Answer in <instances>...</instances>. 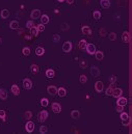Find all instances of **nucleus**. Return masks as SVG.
Masks as SVG:
<instances>
[{"instance_id":"1a4fd4ad","label":"nucleus","mask_w":132,"mask_h":134,"mask_svg":"<svg viewBox=\"0 0 132 134\" xmlns=\"http://www.w3.org/2000/svg\"><path fill=\"white\" fill-rule=\"evenodd\" d=\"M91 74L94 76V77H99L100 76V70L98 67H96V65H93V67L91 68Z\"/></svg>"},{"instance_id":"cd10ccee","label":"nucleus","mask_w":132,"mask_h":134,"mask_svg":"<svg viewBox=\"0 0 132 134\" xmlns=\"http://www.w3.org/2000/svg\"><path fill=\"white\" fill-rule=\"evenodd\" d=\"M7 98V91L6 89H2L1 94H0V99L2 100V101H4V100H6Z\"/></svg>"},{"instance_id":"a18cd8bd","label":"nucleus","mask_w":132,"mask_h":134,"mask_svg":"<svg viewBox=\"0 0 132 134\" xmlns=\"http://www.w3.org/2000/svg\"><path fill=\"white\" fill-rule=\"evenodd\" d=\"M123 107H124V106H121V105H117V111H118V112H122L123 109H124Z\"/></svg>"},{"instance_id":"39448f33","label":"nucleus","mask_w":132,"mask_h":134,"mask_svg":"<svg viewBox=\"0 0 132 134\" xmlns=\"http://www.w3.org/2000/svg\"><path fill=\"white\" fill-rule=\"evenodd\" d=\"M85 50L88 51V54L93 55V54H95V52H96V47H95L94 44H88L85 47Z\"/></svg>"},{"instance_id":"4468645a","label":"nucleus","mask_w":132,"mask_h":134,"mask_svg":"<svg viewBox=\"0 0 132 134\" xmlns=\"http://www.w3.org/2000/svg\"><path fill=\"white\" fill-rule=\"evenodd\" d=\"M122 41L124 43H128L130 41V35H129V32L128 31H124L123 35H122Z\"/></svg>"},{"instance_id":"72a5a7b5","label":"nucleus","mask_w":132,"mask_h":134,"mask_svg":"<svg viewBox=\"0 0 132 134\" xmlns=\"http://www.w3.org/2000/svg\"><path fill=\"white\" fill-rule=\"evenodd\" d=\"M30 33H31V35H33V36H38L39 31H38V29H36V27L30 28Z\"/></svg>"},{"instance_id":"3c124183","label":"nucleus","mask_w":132,"mask_h":134,"mask_svg":"<svg viewBox=\"0 0 132 134\" xmlns=\"http://www.w3.org/2000/svg\"><path fill=\"white\" fill-rule=\"evenodd\" d=\"M1 91H2V89H1V88H0V94H1Z\"/></svg>"},{"instance_id":"4be33fe9","label":"nucleus","mask_w":132,"mask_h":134,"mask_svg":"<svg viewBox=\"0 0 132 134\" xmlns=\"http://www.w3.org/2000/svg\"><path fill=\"white\" fill-rule=\"evenodd\" d=\"M41 23L42 24H47V23H49V16L48 15H43V16H41Z\"/></svg>"},{"instance_id":"f704fd0d","label":"nucleus","mask_w":132,"mask_h":134,"mask_svg":"<svg viewBox=\"0 0 132 134\" xmlns=\"http://www.w3.org/2000/svg\"><path fill=\"white\" fill-rule=\"evenodd\" d=\"M79 81H80V83H86V81H88V77H86L85 75H80V77H79Z\"/></svg>"},{"instance_id":"2eb2a0df","label":"nucleus","mask_w":132,"mask_h":134,"mask_svg":"<svg viewBox=\"0 0 132 134\" xmlns=\"http://www.w3.org/2000/svg\"><path fill=\"white\" fill-rule=\"evenodd\" d=\"M81 31H82V33H84V35H92L91 28H89L88 26H86V25L82 26V28H81Z\"/></svg>"},{"instance_id":"6e6552de","label":"nucleus","mask_w":132,"mask_h":134,"mask_svg":"<svg viewBox=\"0 0 132 134\" xmlns=\"http://www.w3.org/2000/svg\"><path fill=\"white\" fill-rule=\"evenodd\" d=\"M95 89H96L98 93L103 91V89H104V84H103L102 81H97V82L95 83Z\"/></svg>"},{"instance_id":"09e8293b","label":"nucleus","mask_w":132,"mask_h":134,"mask_svg":"<svg viewBox=\"0 0 132 134\" xmlns=\"http://www.w3.org/2000/svg\"><path fill=\"white\" fill-rule=\"evenodd\" d=\"M57 1H58V2H64L65 0H57Z\"/></svg>"},{"instance_id":"6ab92c4d","label":"nucleus","mask_w":132,"mask_h":134,"mask_svg":"<svg viewBox=\"0 0 132 134\" xmlns=\"http://www.w3.org/2000/svg\"><path fill=\"white\" fill-rule=\"evenodd\" d=\"M100 4H101V6L103 9H109L110 1L109 0H101V1H100Z\"/></svg>"},{"instance_id":"aec40b11","label":"nucleus","mask_w":132,"mask_h":134,"mask_svg":"<svg viewBox=\"0 0 132 134\" xmlns=\"http://www.w3.org/2000/svg\"><path fill=\"white\" fill-rule=\"evenodd\" d=\"M46 76L48 78H50V79H51V78H54L55 77V72H54V70L53 69H48L46 71Z\"/></svg>"},{"instance_id":"e433bc0d","label":"nucleus","mask_w":132,"mask_h":134,"mask_svg":"<svg viewBox=\"0 0 132 134\" xmlns=\"http://www.w3.org/2000/svg\"><path fill=\"white\" fill-rule=\"evenodd\" d=\"M52 40H53L54 43H58V42L60 41V36H59V35H57V33L53 35V36H52Z\"/></svg>"},{"instance_id":"c756f323","label":"nucleus","mask_w":132,"mask_h":134,"mask_svg":"<svg viewBox=\"0 0 132 134\" xmlns=\"http://www.w3.org/2000/svg\"><path fill=\"white\" fill-rule=\"evenodd\" d=\"M22 53H23V55H25V56H28V55L30 54V48L29 47H24V48L22 49Z\"/></svg>"},{"instance_id":"f8f14e48","label":"nucleus","mask_w":132,"mask_h":134,"mask_svg":"<svg viewBox=\"0 0 132 134\" xmlns=\"http://www.w3.org/2000/svg\"><path fill=\"white\" fill-rule=\"evenodd\" d=\"M30 17H31V19H34V20L39 19V18L41 17V10L40 9H33L30 14Z\"/></svg>"},{"instance_id":"20e7f679","label":"nucleus","mask_w":132,"mask_h":134,"mask_svg":"<svg viewBox=\"0 0 132 134\" xmlns=\"http://www.w3.org/2000/svg\"><path fill=\"white\" fill-rule=\"evenodd\" d=\"M51 108L53 110L54 113H59V112L62 111V105L59 103H57V102H53L51 105Z\"/></svg>"},{"instance_id":"ddd939ff","label":"nucleus","mask_w":132,"mask_h":134,"mask_svg":"<svg viewBox=\"0 0 132 134\" xmlns=\"http://www.w3.org/2000/svg\"><path fill=\"white\" fill-rule=\"evenodd\" d=\"M12 93L15 95V96H19L20 95V88H19V86H18L17 84H13L12 85Z\"/></svg>"},{"instance_id":"dca6fc26","label":"nucleus","mask_w":132,"mask_h":134,"mask_svg":"<svg viewBox=\"0 0 132 134\" xmlns=\"http://www.w3.org/2000/svg\"><path fill=\"white\" fill-rule=\"evenodd\" d=\"M0 16H1L2 19H7V18L9 17V10L6 9H2L1 13H0Z\"/></svg>"},{"instance_id":"4c0bfd02","label":"nucleus","mask_w":132,"mask_h":134,"mask_svg":"<svg viewBox=\"0 0 132 134\" xmlns=\"http://www.w3.org/2000/svg\"><path fill=\"white\" fill-rule=\"evenodd\" d=\"M108 38H109L110 41H115V40H117V33H115V32H110Z\"/></svg>"},{"instance_id":"412c9836","label":"nucleus","mask_w":132,"mask_h":134,"mask_svg":"<svg viewBox=\"0 0 132 134\" xmlns=\"http://www.w3.org/2000/svg\"><path fill=\"white\" fill-rule=\"evenodd\" d=\"M9 28L10 29H18L19 28V22L18 21H16V20H14V21H12L10 22V24H9Z\"/></svg>"},{"instance_id":"7c9ffc66","label":"nucleus","mask_w":132,"mask_h":134,"mask_svg":"<svg viewBox=\"0 0 132 134\" xmlns=\"http://www.w3.org/2000/svg\"><path fill=\"white\" fill-rule=\"evenodd\" d=\"M24 117L26 120H31V117H32V112L30 111V110H27V111H25V113H24Z\"/></svg>"},{"instance_id":"ea45409f","label":"nucleus","mask_w":132,"mask_h":134,"mask_svg":"<svg viewBox=\"0 0 132 134\" xmlns=\"http://www.w3.org/2000/svg\"><path fill=\"white\" fill-rule=\"evenodd\" d=\"M117 80H118V78H117V76L115 75H111L109 77V82L110 83H115L117 82Z\"/></svg>"},{"instance_id":"0eeeda50","label":"nucleus","mask_w":132,"mask_h":134,"mask_svg":"<svg viewBox=\"0 0 132 134\" xmlns=\"http://www.w3.org/2000/svg\"><path fill=\"white\" fill-rule=\"evenodd\" d=\"M47 91H48V94L51 95V96H55V95L57 94V87L54 85H49L48 87H47Z\"/></svg>"},{"instance_id":"bb28decb","label":"nucleus","mask_w":132,"mask_h":134,"mask_svg":"<svg viewBox=\"0 0 132 134\" xmlns=\"http://www.w3.org/2000/svg\"><path fill=\"white\" fill-rule=\"evenodd\" d=\"M86 45H88V42H86L85 40H81L80 42H79V48L80 49H82V50H84L85 49V47H86Z\"/></svg>"},{"instance_id":"9b49d317","label":"nucleus","mask_w":132,"mask_h":134,"mask_svg":"<svg viewBox=\"0 0 132 134\" xmlns=\"http://www.w3.org/2000/svg\"><path fill=\"white\" fill-rule=\"evenodd\" d=\"M117 105H121V106H125V105H127L128 101L126 98H124V97H119V98H117Z\"/></svg>"},{"instance_id":"9d476101","label":"nucleus","mask_w":132,"mask_h":134,"mask_svg":"<svg viewBox=\"0 0 132 134\" xmlns=\"http://www.w3.org/2000/svg\"><path fill=\"white\" fill-rule=\"evenodd\" d=\"M123 94V89L122 88H118V87H114L112 91V95L111 96H113L114 98H119V97H121Z\"/></svg>"},{"instance_id":"7ed1b4c3","label":"nucleus","mask_w":132,"mask_h":134,"mask_svg":"<svg viewBox=\"0 0 132 134\" xmlns=\"http://www.w3.org/2000/svg\"><path fill=\"white\" fill-rule=\"evenodd\" d=\"M22 84L25 89H30L32 87V81H31L29 78H25V79H23V81H22Z\"/></svg>"},{"instance_id":"f3484780","label":"nucleus","mask_w":132,"mask_h":134,"mask_svg":"<svg viewBox=\"0 0 132 134\" xmlns=\"http://www.w3.org/2000/svg\"><path fill=\"white\" fill-rule=\"evenodd\" d=\"M57 95L59 97H66L67 96V89L65 87H59L57 88Z\"/></svg>"},{"instance_id":"f257e3e1","label":"nucleus","mask_w":132,"mask_h":134,"mask_svg":"<svg viewBox=\"0 0 132 134\" xmlns=\"http://www.w3.org/2000/svg\"><path fill=\"white\" fill-rule=\"evenodd\" d=\"M48 111L47 110H42V111H40V113H39V121L41 123H44L45 121H46L47 119H48Z\"/></svg>"},{"instance_id":"5701e85b","label":"nucleus","mask_w":132,"mask_h":134,"mask_svg":"<svg viewBox=\"0 0 132 134\" xmlns=\"http://www.w3.org/2000/svg\"><path fill=\"white\" fill-rule=\"evenodd\" d=\"M35 54L38 55V56H42V55L45 54V49L43 47H38V48L35 49Z\"/></svg>"},{"instance_id":"c03bdc74","label":"nucleus","mask_w":132,"mask_h":134,"mask_svg":"<svg viewBox=\"0 0 132 134\" xmlns=\"http://www.w3.org/2000/svg\"><path fill=\"white\" fill-rule=\"evenodd\" d=\"M80 67L82 68V69H85V68H86V61H84V60L80 61Z\"/></svg>"},{"instance_id":"a211bd4d","label":"nucleus","mask_w":132,"mask_h":134,"mask_svg":"<svg viewBox=\"0 0 132 134\" xmlns=\"http://www.w3.org/2000/svg\"><path fill=\"white\" fill-rule=\"evenodd\" d=\"M113 88H114V83H111V84H110V85L106 88L105 95H106V96H111V95H112V91H113Z\"/></svg>"},{"instance_id":"37998d69","label":"nucleus","mask_w":132,"mask_h":134,"mask_svg":"<svg viewBox=\"0 0 132 134\" xmlns=\"http://www.w3.org/2000/svg\"><path fill=\"white\" fill-rule=\"evenodd\" d=\"M0 119L2 121H5V111L4 110H0Z\"/></svg>"},{"instance_id":"de8ad7c7","label":"nucleus","mask_w":132,"mask_h":134,"mask_svg":"<svg viewBox=\"0 0 132 134\" xmlns=\"http://www.w3.org/2000/svg\"><path fill=\"white\" fill-rule=\"evenodd\" d=\"M65 1H67L68 4H72L73 2H74V0H65Z\"/></svg>"},{"instance_id":"393cba45","label":"nucleus","mask_w":132,"mask_h":134,"mask_svg":"<svg viewBox=\"0 0 132 134\" xmlns=\"http://www.w3.org/2000/svg\"><path fill=\"white\" fill-rule=\"evenodd\" d=\"M95 56H96L97 60H102L103 57H104V54H103L102 51H96L95 52Z\"/></svg>"},{"instance_id":"8fccbe9b","label":"nucleus","mask_w":132,"mask_h":134,"mask_svg":"<svg viewBox=\"0 0 132 134\" xmlns=\"http://www.w3.org/2000/svg\"><path fill=\"white\" fill-rule=\"evenodd\" d=\"M1 44H2V39L0 38V45H1Z\"/></svg>"},{"instance_id":"c9c22d12","label":"nucleus","mask_w":132,"mask_h":134,"mask_svg":"<svg viewBox=\"0 0 132 134\" xmlns=\"http://www.w3.org/2000/svg\"><path fill=\"white\" fill-rule=\"evenodd\" d=\"M69 28H70V26H69V24H67V23H62V24L60 25V29L62 31H67V30H69Z\"/></svg>"},{"instance_id":"b1692460","label":"nucleus","mask_w":132,"mask_h":134,"mask_svg":"<svg viewBox=\"0 0 132 134\" xmlns=\"http://www.w3.org/2000/svg\"><path fill=\"white\" fill-rule=\"evenodd\" d=\"M79 115H80V113H79L78 110H72V111H71V117H72V119H74V120H78Z\"/></svg>"},{"instance_id":"58836bf2","label":"nucleus","mask_w":132,"mask_h":134,"mask_svg":"<svg viewBox=\"0 0 132 134\" xmlns=\"http://www.w3.org/2000/svg\"><path fill=\"white\" fill-rule=\"evenodd\" d=\"M47 131H48V128H47L46 126H41V127H40V133L45 134V133H47Z\"/></svg>"},{"instance_id":"a19ab883","label":"nucleus","mask_w":132,"mask_h":134,"mask_svg":"<svg viewBox=\"0 0 132 134\" xmlns=\"http://www.w3.org/2000/svg\"><path fill=\"white\" fill-rule=\"evenodd\" d=\"M26 27L27 28H32V27H34V23H33V21H27V22H26Z\"/></svg>"},{"instance_id":"79ce46f5","label":"nucleus","mask_w":132,"mask_h":134,"mask_svg":"<svg viewBox=\"0 0 132 134\" xmlns=\"http://www.w3.org/2000/svg\"><path fill=\"white\" fill-rule=\"evenodd\" d=\"M36 29H38V31H41L42 32V31L45 30V25L42 24V23L41 24H39V25H36Z\"/></svg>"},{"instance_id":"f03ea898","label":"nucleus","mask_w":132,"mask_h":134,"mask_svg":"<svg viewBox=\"0 0 132 134\" xmlns=\"http://www.w3.org/2000/svg\"><path fill=\"white\" fill-rule=\"evenodd\" d=\"M25 130H26V132L27 133H32L34 131V123L31 122V121L29 120L25 125Z\"/></svg>"},{"instance_id":"423d86ee","label":"nucleus","mask_w":132,"mask_h":134,"mask_svg":"<svg viewBox=\"0 0 132 134\" xmlns=\"http://www.w3.org/2000/svg\"><path fill=\"white\" fill-rule=\"evenodd\" d=\"M72 50V43L71 42H66V43L62 45V51L66 52V53H69V52Z\"/></svg>"},{"instance_id":"473e14b6","label":"nucleus","mask_w":132,"mask_h":134,"mask_svg":"<svg viewBox=\"0 0 132 134\" xmlns=\"http://www.w3.org/2000/svg\"><path fill=\"white\" fill-rule=\"evenodd\" d=\"M121 120H122V121H127V120H129V114L127 113V112L122 111V112H121Z\"/></svg>"},{"instance_id":"2f4dec72","label":"nucleus","mask_w":132,"mask_h":134,"mask_svg":"<svg viewBox=\"0 0 132 134\" xmlns=\"http://www.w3.org/2000/svg\"><path fill=\"white\" fill-rule=\"evenodd\" d=\"M48 104H49V101H48V99L47 98H42L41 99V105L43 107H47L48 106Z\"/></svg>"},{"instance_id":"c85d7f7f","label":"nucleus","mask_w":132,"mask_h":134,"mask_svg":"<svg viewBox=\"0 0 132 134\" xmlns=\"http://www.w3.org/2000/svg\"><path fill=\"white\" fill-rule=\"evenodd\" d=\"M93 17L95 20H99L101 19V13L99 12V10H95V12L93 13Z\"/></svg>"},{"instance_id":"a878e982","label":"nucleus","mask_w":132,"mask_h":134,"mask_svg":"<svg viewBox=\"0 0 132 134\" xmlns=\"http://www.w3.org/2000/svg\"><path fill=\"white\" fill-rule=\"evenodd\" d=\"M30 72L32 73V74H38V73H39V67H38V65H31Z\"/></svg>"},{"instance_id":"49530a36","label":"nucleus","mask_w":132,"mask_h":134,"mask_svg":"<svg viewBox=\"0 0 132 134\" xmlns=\"http://www.w3.org/2000/svg\"><path fill=\"white\" fill-rule=\"evenodd\" d=\"M129 122H130V121H129V120H127V121H122V124H123L124 126H128Z\"/></svg>"}]
</instances>
